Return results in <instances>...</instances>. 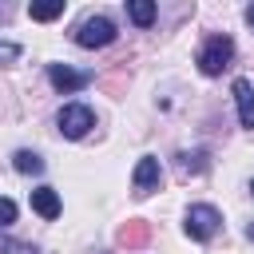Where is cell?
I'll return each instance as SVG.
<instances>
[{
    "label": "cell",
    "mask_w": 254,
    "mask_h": 254,
    "mask_svg": "<svg viewBox=\"0 0 254 254\" xmlns=\"http://www.w3.org/2000/svg\"><path fill=\"white\" fill-rule=\"evenodd\" d=\"M91 79H95L91 71H75V67H67V64H48V83H52L60 95H75V91H83Z\"/></svg>",
    "instance_id": "5"
},
{
    "label": "cell",
    "mask_w": 254,
    "mask_h": 254,
    "mask_svg": "<svg viewBox=\"0 0 254 254\" xmlns=\"http://www.w3.org/2000/svg\"><path fill=\"white\" fill-rule=\"evenodd\" d=\"M246 238H254V222H250V226H246Z\"/></svg>",
    "instance_id": "18"
},
{
    "label": "cell",
    "mask_w": 254,
    "mask_h": 254,
    "mask_svg": "<svg viewBox=\"0 0 254 254\" xmlns=\"http://www.w3.org/2000/svg\"><path fill=\"white\" fill-rule=\"evenodd\" d=\"M32 210L40 218H60V194L52 187H36L32 190Z\"/></svg>",
    "instance_id": "8"
},
{
    "label": "cell",
    "mask_w": 254,
    "mask_h": 254,
    "mask_svg": "<svg viewBox=\"0 0 254 254\" xmlns=\"http://www.w3.org/2000/svg\"><path fill=\"white\" fill-rule=\"evenodd\" d=\"M230 91H234V103H238V123L254 131V87H250V79H234Z\"/></svg>",
    "instance_id": "7"
},
{
    "label": "cell",
    "mask_w": 254,
    "mask_h": 254,
    "mask_svg": "<svg viewBox=\"0 0 254 254\" xmlns=\"http://www.w3.org/2000/svg\"><path fill=\"white\" fill-rule=\"evenodd\" d=\"M234 60V40L230 36H210L198 52V71L202 75H222V67H230Z\"/></svg>",
    "instance_id": "1"
},
{
    "label": "cell",
    "mask_w": 254,
    "mask_h": 254,
    "mask_svg": "<svg viewBox=\"0 0 254 254\" xmlns=\"http://www.w3.org/2000/svg\"><path fill=\"white\" fill-rule=\"evenodd\" d=\"M246 24H250V28H254V4H250V8H246Z\"/></svg>",
    "instance_id": "17"
},
{
    "label": "cell",
    "mask_w": 254,
    "mask_h": 254,
    "mask_svg": "<svg viewBox=\"0 0 254 254\" xmlns=\"http://www.w3.org/2000/svg\"><path fill=\"white\" fill-rule=\"evenodd\" d=\"M28 16H32V20H40V24H48V20L64 16V0H48V4H28Z\"/></svg>",
    "instance_id": "11"
},
{
    "label": "cell",
    "mask_w": 254,
    "mask_h": 254,
    "mask_svg": "<svg viewBox=\"0 0 254 254\" xmlns=\"http://www.w3.org/2000/svg\"><path fill=\"white\" fill-rule=\"evenodd\" d=\"M250 194H254V183H250Z\"/></svg>",
    "instance_id": "19"
},
{
    "label": "cell",
    "mask_w": 254,
    "mask_h": 254,
    "mask_svg": "<svg viewBox=\"0 0 254 254\" xmlns=\"http://www.w3.org/2000/svg\"><path fill=\"white\" fill-rule=\"evenodd\" d=\"M131 183H135V194H139V198H143V194H155L159 183H163V167H159V159H155V155H143V159L135 163Z\"/></svg>",
    "instance_id": "6"
},
{
    "label": "cell",
    "mask_w": 254,
    "mask_h": 254,
    "mask_svg": "<svg viewBox=\"0 0 254 254\" xmlns=\"http://www.w3.org/2000/svg\"><path fill=\"white\" fill-rule=\"evenodd\" d=\"M119 242H127V246H131V242H147V226H143V222H127V226L119 230Z\"/></svg>",
    "instance_id": "13"
},
{
    "label": "cell",
    "mask_w": 254,
    "mask_h": 254,
    "mask_svg": "<svg viewBox=\"0 0 254 254\" xmlns=\"http://www.w3.org/2000/svg\"><path fill=\"white\" fill-rule=\"evenodd\" d=\"M0 254H36L32 242H16V238H4L0 242Z\"/></svg>",
    "instance_id": "14"
},
{
    "label": "cell",
    "mask_w": 254,
    "mask_h": 254,
    "mask_svg": "<svg viewBox=\"0 0 254 254\" xmlns=\"http://www.w3.org/2000/svg\"><path fill=\"white\" fill-rule=\"evenodd\" d=\"M179 171H183V175H202V171H206V151H194V155L183 151V155H179Z\"/></svg>",
    "instance_id": "12"
},
{
    "label": "cell",
    "mask_w": 254,
    "mask_h": 254,
    "mask_svg": "<svg viewBox=\"0 0 254 254\" xmlns=\"http://www.w3.org/2000/svg\"><path fill=\"white\" fill-rule=\"evenodd\" d=\"M218 226H222V214H218L210 202H194V206L187 210V222H183L187 238H194V242L214 238V234H218Z\"/></svg>",
    "instance_id": "2"
},
{
    "label": "cell",
    "mask_w": 254,
    "mask_h": 254,
    "mask_svg": "<svg viewBox=\"0 0 254 254\" xmlns=\"http://www.w3.org/2000/svg\"><path fill=\"white\" fill-rule=\"evenodd\" d=\"M56 123H60V135L64 139H83L95 127V111L87 103H64L60 115H56Z\"/></svg>",
    "instance_id": "3"
},
{
    "label": "cell",
    "mask_w": 254,
    "mask_h": 254,
    "mask_svg": "<svg viewBox=\"0 0 254 254\" xmlns=\"http://www.w3.org/2000/svg\"><path fill=\"white\" fill-rule=\"evenodd\" d=\"M12 222H16V202L0 198V226H12Z\"/></svg>",
    "instance_id": "16"
},
{
    "label": "cell",
    "mask_w": 254,
    "mask_h": 254,
    "mask_svg": "<svg viewBox=\"0 0 254 254\" xmlns=\"http://www.w3.org/2000/svg\"><path fill=\"white\" fill-rule=\"evenodd\" d=\"M12 167H16L20 175H44V159H40L36 151H16V155H12Z\"/></svg>",
    "instance_id": "9"
},
{
    "label": "cell",
    "mask_w": 254,
    "mask_h": 254,
    "mask_svg": "<svg viewBox=\"0 0 254 254\" xmlns=\"http://www.w3.org/2000/svg\"><path fill=\"white\" fill-rule=\"evenodd\" d=\"M115 24L107 20V16H87L79 28H75V44L79 48H107V44H115Z\"/></svg>",
    "instance_id": "4"
},
{
    "label": "cell",
    "mask_w": 254,
    "mask_h": 254,
    "mask_svg": "<svg viewBox=\"0 0 254 254\" xmlns=\"http://www.w3.org/2000/svg\"><path fill=\"white\" fill-rule=\"evenodd\" d=\"M155 12H159V8H155L151 0H127V16H131L139 28H147V24L155 20Z\"/></svg>",
    "instance_id": "10"
},
{
    "label": "cell",
    "mask_w": 254,
    "mask_h": 254,
    "mask_svg": "<svg viewBox=\"0 0 254 254\" xmlns=\"http://www.w3.org/2000/svg\"><path fill=\"white\" fill-rule=\"evenodd\" d=\"M16 60H20V44L0 40V64H16Z\"/></svg>",
    "instance_id": "15"
}]
</instances>
